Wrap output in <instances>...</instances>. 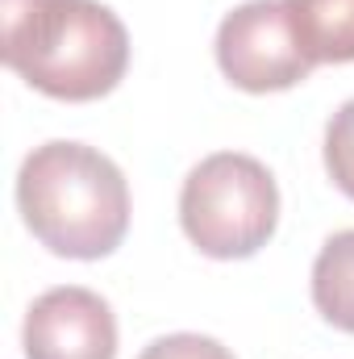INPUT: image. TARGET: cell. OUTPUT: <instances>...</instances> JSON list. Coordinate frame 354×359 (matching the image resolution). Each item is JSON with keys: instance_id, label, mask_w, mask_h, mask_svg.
Segmentation results:
<instances>
[{"instance_id": "52a82bcc", "label": "cell", "mask_w": 354, "mask_h": 359, "mask_svg": "<svg viewBox=\"0 0 354 359\" xmlns=\"http://www.w3.org/2000/svg\"><path fill=\"white\" fill-rule=\"evenodd\" d=\"M313 305L334 326L354 334V230H338L313 259Z\"/></svg>"}, {"instance_id": "277c9868", "label": "cell", "mask_w": 354, "mask_h": 359, "mask_svg": "<svg viewBox=\"0 0 354 359\" xmlns=\"http://www.w3.org/2000/svg\"><path fill=\"white\" fill-rule=\"evenodd\" d=\"M217 67L242 92H288L313 76L288 0H246L217 25Z\"/></svg>"}, {"instance_id": "ba28073f", "label": "cell", "mask_w": 354, "mask_h": 359, "mask_svg": "<svg viewBox=\"0 0 354 359\" xmlns=\"http://www.w3.org/2000/svg\"><path fill=\"white\" fill-rule=\"evenodd\" d=\"M325 172L354 201V100H346L325 126Z\"/></svg>"}, {"instance_id": "5b68a950", "label": "cell", "mask_w": 354, "mask_h": 359, "mask_svg": "<svg viewBox=\"0 0 354 359\" xmlns=\"http://www.w3.org/2000/svg\"><path fill=\"white\" fill-rule=\"evenodd\" d=\"M21 347L25 359H117V318L100 292L59 284L25 309Z\"/></svg>"}, {"instance_id": "7a4b0ae2", "label": "cell", "mask_w": 354, "mask_h": 359, "mask_svg": "<svg viewBox=\"0 0 354 359\" xmlns=\"http://www.w3.org/2000/svg\"><path fill=\"white\" fill-rule=\"evenodd\" d=\"M25 230L59 259H104L129 230V184L88 142H42L17 172Z\"/></svg>"}, {"instance_id": "9c48e42d", "label": "cell", "mask_w": 354, "mask_h": 359, "mask_svg": "<svg viewBox=\"0 0 354 359\" xmlns=\"http://www.w3.org/2000/svg\"><path fill=\"white\" fill-rule=\"evenodd\" d=\"M138 359H234V351L208 334H167L142 347Z\"/></svg>"}, {"instance_id": "8992f818", "label": "cell", "mask_w": 354, "mask_h": 359, "mask_svg": "<svg viewBox=\"0 0 354 359\" xmlns=\"http://www.w3.org/2000/svg\"><path fill=\"white\" fill-rule=\"evenodd\" d=\"M296 38L317 63H354V0H288Z\"/></svg>"}, {"instance_id": "3957f363", "label": "cell", "mask_w": 354, "mask_h": 359, "mask_svg": "<svg viewBox=\"0 0 354 359\" xmlns=\"http://www.w3.org/2000/svg\"><path fill=\"white\" fill-rule=\"evenodd\" d=\"M179 226L208 259H250L279 226V188L246 151L204 155L179 188Z\"/></svg>"}, {"instance_id": "6da1fadb", "label": "cell", "mask_w": 354, "mask_h": 359, "mask_svg": "<svg viewBox=\"0 0 354 359\" xmlns=\"http://www.w3.org/2000/svg\"><path fill=\"white\" fill-rule=\"evenodd\" d=\"M0 59L50 100H100L125 80L129 34L100 0H0Z\"/></svg>"}]
</instances>
